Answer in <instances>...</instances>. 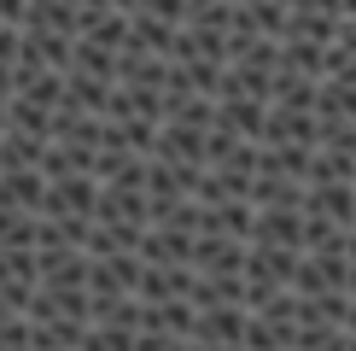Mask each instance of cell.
<instances>
[{"label": "cell", "instance_id": "obj_1", "mask_svg": "<svg viewBox=\"0 0 356 351\" xmlns=\"http://www.w3.org/2000/svg\"><path fill=\"white\" fill-rule=\"evenodd\" d=\"M140 270H146L140 252H106L88 263V292L94 299H140Z\"/></svg>", "mask_w": 356, "mask_h": 351}, {"label": "cell", "instance_id": "obj_2", "mask_svg": "<svg viewBox=\"0 0 356 351\" xmlns=\"http://www.w3.org/2000/svg\"><path fill=\"white\" fill-rule=\"evenodd\" d=\"M88 345H140V299H94Z\"/></svg>", "mask_w": 356, "mask_h": 351}, {"label": "cell", "instance_id": "obj_3", "mask_svg": "<svg viewBox=\"0 0 356 351\" xmlns=\"http://www.w3.org/2000/svg\"><path fill=\"white\" fill-rule=\"evenodd\" d=\"M41 211H47V217H94V211H99V176H94V170L53 176Z\"/></svg>", "mask_w": 356, "mask_h": 351}, {"label": "cell", "instance_id": "obj_4", "mask_svg": "<svg viewBox=\"0 0 356 351\" xmlns=\"http://www.w3.org/2000/svg\"><path fill=\"white\" fill-rule=\"evenodd\" d=\"M41 287V263H35V246H0V299L12 311H29Z\"/></svg>", "mask_w": 356, "mask_h": 351}, {"label": "cell", "instance_id": "obj_5", "mask_svg": "<svg viewBox=\"0 0 356 351\" xmlns=\"http://www.w3.org/2000/svg\"><path fill=\"white\" fill-rule=\"evenodd\" d=\"M193 304H140V345H193Z\"/></svg>", "mask_w": 356, "mask_h": 351}, {"label": "cell", "instance_id": "obj_6", "mask_svg": "<svg viewBox=\"0 0 356 351\" xmlns=\"http://www.w3.org/2000/svg\"><path fill=\"white\" fill-rule=\"evenodd\" d=\"M193 263H146L140 270V304H175L187 299L193 304Z\"/></svg>", "mask_w": 356, "mask_h": 351}, {"label": "cell", "instance_id": "obj_7", "mask_svg": "<svg viewBox=\"0 0 356 351\" xmlns=\"http://www.w3.org/2000/svg\"><path fill=\"white\" fill-rule=\"evenodd\" d=\"M41 199H47V170L41 164H0V205L41 211Z\"/></svg>", "mask_w": 356, "mask_h": 351}, {"label": "cell", "instance_id": "obj_8", "mask_svg": "<svg viewBox=\"0 0 356 351\" xmlns=\"http://www.w3.org/2000/svg\"><path fill=\"white\" fill-rule=\"evenodd\" d=\"M193 240L199 234L181 228V223H152L146 240H140V258L146 263H193Z\"/></svg>", "mask_w": 356, "mask_h": 351}, {"label": "cell", "instance_id": "obj_9", "mask_svg": "<svg viewBox=\"0 0 356 351\" xmlns=\"http://www.w3.org/2000/svg\"><path fill=\"white\" fill-rule=\"evenodd\" d=\"M35 234H41V211L0 205V246H35Z\"/></svg>", "mask_w": 356, "mask_h": 351}]
</instances>
